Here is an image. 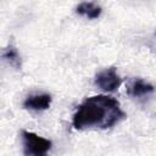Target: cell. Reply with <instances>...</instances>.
<instances>
[{
    "mask_svg": "<svg viewBox=\"0 0 156 156\" xmlns=\"http://www.w3.org/2000/svg\"><path fill=\"white\" fill-rule=\"evenodd\" d=\"M124 117L119 102L107 95H95L85 99L73 116V127L78 130L111 128Z\"/></svg>",
    "mask_w": 156,
    "mask_h": 156,
    "instance_id": "6da1fadb",
    "label": "cell"
},
{
    "mask_svg": "<svg viewBox=\"0 0 156 156\" xmlns=\"http://www.w3.org/2000/svg\"><path fill=\"white\" fill-rule=\"evenodd\" d=\"M22 145L24 156H48L51 141L28 130H22Z\"/></svg>",
    "mask_w": 156,
    "mask_h": 156,
    "instance_id": "7a4b0ae2",
    "label": "cell"
},
{
    "mask_svg": "<svg viewBox=\"0 0 156 156\" xmlns=\"http://www.w3.org/2000/svg\"><path fill=\"white\" fill-rule=\"evenodd\" d=\"M122 79L113 67L101 71L95 77V84L105 91H115L121 85Z\"/></svg>",
    "mask_w": 156,
    "mask_h": 156,
    "instance_id": "3957f363",
    "label": "cell"
},
{
    "mask_svg": "<svg viewBox=\"0 0 156 156\" xmlns=\"http://www.w3.org/2000/svg\"><path fill=\"white\" fill-rule=\"evenodd\" d=\"M51 105V95L50 94H35L29 95L24 102L23 107L33 111H43L49 108Z\"/></svg>",
    "mask_w": 156,
    "mask_h": 156,
    "instance_id": "277c9868",
    "label": "cell"
},
{
    "mask_svg": "<svg viewBox=\"0 0 156 156\" xmlns=\"http://www.w3.org/2000/svg\"><path fill=\"white\" fill-rule=\"evenodd\" d=\"M152 91H154V85L143 79H135L128 87V94L132 96H135V98L147 95Z\"/></svg>",
    "mask_w": 156,
    "mask_h": 156,
    "instance_id": "5b68a950",
    "label": "cell"
},
{
    "mask_svg": "<svg viewBox=\"0 0 156 156\" xmlns=\"http://www.w3.org/2000/svg\"><path fill=\"white\" fill-rule=\"evenodd\" d=\"M76 12L88 18H98L101 13V7L94 2H82L76 7Z\"/></svg>",
    "mask_w": 156,
    "mask_h": 156,
    "instance_id": "8992f818",
    "label": "cell"
},
{
    "mask_svg": "<svg viewBox=\"0 0 156 156\" xmlns=\"http://www.w3.org/2000/svg\"><path fill=\"white\" fill-rule=\"evenodd\" d=\"M2 57L4 58H7L9 61H17L18 60V55H17V52H16V50L13 49V48H9L7 50H6V52L2 55Z\"/></svg>",
    "mask_w": 156,
    "mask_h": 156,
    "instance_id": "52a82bcc",
    "label": "cell"
}]
</instances>
